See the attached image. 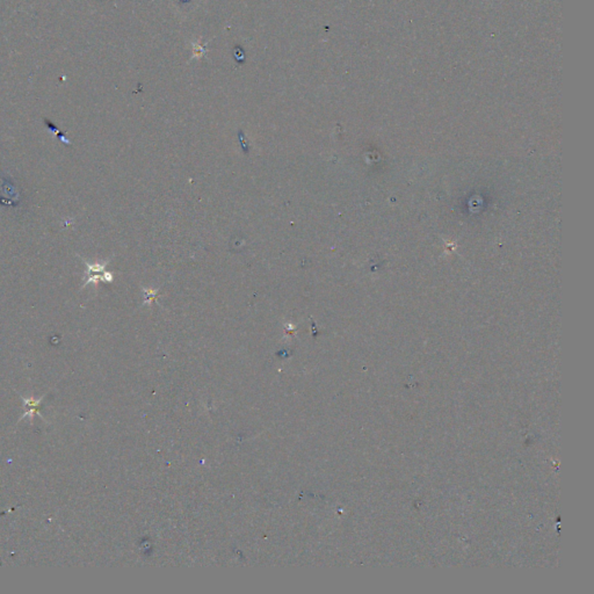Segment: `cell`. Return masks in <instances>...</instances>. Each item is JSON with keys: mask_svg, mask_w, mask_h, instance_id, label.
<instances>
[{"mask_svg": "<svg viewBox=\"0 0 594 594\" xmlns=\"http://www.w3.org/2000/svg\"><path fill=\"white\" fill-rule=\"evenodd\" d=\"M86 265H87V274H88V279L86 280V284L84 286L91 284V282H94L95 284V282L98 281V278L105 280V281H111V280H113V276H111L110 273L104 272V269H105L104 264L100 265V264L86 263Z\"/></svg>", "mask_w": 594, "mask_h": 594, "instance_id": "6da1fadb", "label": "cell"}]
</instances>
